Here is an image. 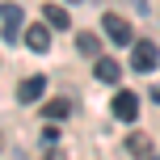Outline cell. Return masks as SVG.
<instances>
[{"label":"cell","instance_id":"12","mask_svg":"<svg viewBox=\"0 0 160 160\" xmlns=\"http://www.w3.org/2000/svg\"><path fill=\"white\" fill-rule=\"evenodd\" d=\"M68 4H80V0H68Z\"/></svg>","mask_w":160,"mask_h":160},{"label":"cell","instance_id":"1","mask_svg":"<svg viewBox=\"0 0 160 160\" xmlns=\"http://www.w3.org/2000/svg\"><path fill=\"white\" fill-rule=\"evenodd\" d=\"M160 63V47L152 38H135V47H131V68L135 72H156Z\"/></svg>","mask_w":160,"mask_h":160},{"label":"cell","instance_id":"11","mask_svg":"<svg viewBox=\"0 0 160 160\" xmlns=\"http://www.w3.org/2000/svg\"><path fill=\"white\" fill-rule=\"evenodd\" d=\"M76 47H80V55H97V38H93V34H80Z\"/></svg>","mask_w":160,"mask_h":160},{"label":"cell","instance_id":"7","mask_svg":"<svg viewBox=\"0 0 160 160\" xmlns=\"http://www.w3.org/2000/svg\"><path fill=\"white\" fill-rule=\"evenodd\" d=\"M122 76V68H118V59H97V80H105V84H114V80Z\"/></svg>","mask_w":160,"mask_h":160},{"label":"cell","instance_id":"5","mask_svg":"<svg viewBox=\"0 0 160 160\" xmlns=\"http://www.w3.org/2000/svg\"><path fill=\"white\" fill-rule=\"evenodd\" d=\"M25 47L30 51H51V25H30V30H25Z\"/></svg>","mask_w":160,"mask_h":160},{"label":"cell","instance_id":"6","mask_svg":"<svg viewBox=\"0 0 160 160\" xmlns=\"http://www.w3.org/2000/svg\"><path fill=\"white\" fill-rule=\"evenodd\" d=\"M42 88H47V80H42V76H30V80H21L17 97H21V101H38V97H42Z\"/></svg>","mask_w":160,"mask_h":160},{"label":"cell","instance_id":"10","mask_svg":"<svg viewBox=\"0 0 160 160\" xmlns=\"http://www.w3.org/2000/svg\"><path fill=\"white\" fill-rule=\"evenodd\" d=\"M42 114H47V118H68V114H72V105H68L63 97H59V101H51V105H42Z\"/></svg>","mask_w":160,"mask_h":160},{"label":"cell","instance_id":"2","mask_svg":"<svg viewBox=\"0 0 160 160\" xmlns=\"http://www.w3.org/2000/svg\"><path fill=\"white\" fill-rule=\"evenodd\" d=\"M21 21H25L21 4H0V25H4V38H8V42L21 38Z\"/></svg>","mask_w":160,"mask_h":160},{"label":"cell","instance_id":"4","mask_svg":"<svg viewBox=\"0 0 160 160\" xmlns=\"http://www.w3.org/2000/svg\"><path fill=\"white\" fill-rule=\"evenodd\" d=\"M135 114H139V97L135 93H118V97H114V118L135 122Z\"/></svg>","mask_w":160,"mask_h":160},{"label":"cell","instance_id":"3","mask_svg":"<svg viewBox=\"0 0 160 160\" xmlns=\"http://www.w3.org/2000/svg\"><path fill=\"white\" fill-rule=\"evenodd\" d=\"M101 30L110 34V42H118V47H127V42H135V38H131V25L122 21L118 13H105V21H101Z\"/></svg>","mask_w":160,"mask_h":160},{"label":"cell","instance_id":"8","mask_svg":"<svg viewBox=\"0 0 160 160\" xmlns=\"http://www.w3.org/2000/svg\"><path fill=\"white\" fill-rule=\"evenodd\" d=\"M127 148H131L135 156H143V160H148V152H152V135H143V131H135V135L127 139Z\"/></svg>","mask_w":160,"mask_h":160},{"label":"cell","instance_id":"9","mask_svg":"<svg viewBox=\"0 0 160 160\" xmlns=\"http://www.w3.org/2000/svg\"><path fill=\"white\" fill-rule=\"evenodd\" d=\"M47 25H55V30H68V25H72L68 8H59V4H47Z\"/></svg>","mask_w":160,"mask_h":160},{"label":"cell","instance_id":"13","mask_svg":"<svg viewBox=\"0 0 160 160\" xmlns=\"http://www.w3.org/2000/svg\"><path fill=\"white\" fill-rule=\"evenodd\" d=\"M148 160H152V156H148Z\"/></svg>","mask_w":160,"mask_h":160}]
</instances>
